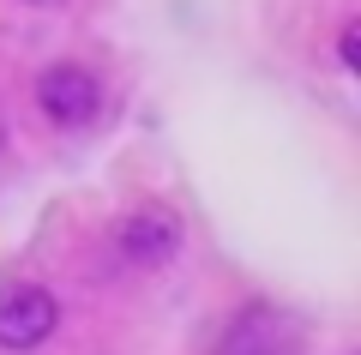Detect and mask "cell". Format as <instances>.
I'll list each match as a JSON object with an SVG mask.
<instances>
[{"mask_svg": "<svg viewBox=\"0 0 361 355\" xmlns=\"http://www.w3.org/2000/svg\"><path fill=\"white\" fill-rule=\"evenodd\" d=\"M37 109L49 127L61 133H85L103 114V78L90 73L85 61H54L37 73Z\"/></svg>", "mask_w": 361, "mask_h": 355, "instance_id": "1", "label": "cell"}, {"mask_svg": "<svg viewBox=\"0 0 361 355\" xmlns=\"http://www.w3.org/2000/svg\"><path fill=\"white\" fill-rule=\"evenodd\" d=\"M211 355H301V313L277 301H247L223 319Z\"/></svg>", "mask_w": 361, "mask_h": 355, "instance_id": "2", "label": "cell"}, {"mask_svg": "<svg viewBox=\"0 0 361 355\" xmlns=\"http://www.w3.org/2000/svg\"><path fill=\"white\" fill-rule=\"evenodd\" d=\"M61 325V301L42 283H0V349H42Z\"/></svg>", "mask_w": 361, "mask_h": 355, "instance_id": "3", "label": "cell"}, {"mask_svg": "<svg viewBox=\"0 0 361 355\" xmlns=\"http://www.w3.org/2000/svg\"><path fill=\"white\" fill-rule=\"evenodd\" d=\"M115 247H121L127 265L157 271V265H169L180 253V217L163 211V205H139V211H127L115 223Z\"/></svg>", "mask_w": 361, "mask_h": 355, "instance_id": "4", "label": "cell"}, {"mask_svg": "<svg viewBox=\"0 0 361 355\" xmlns=\"http://www.w3.org/2000/svg\"><path fill=\"white\" fill-rule=\"evenodd\" d=\"M25 6H61V0H25Z\"/></svg>", "mask_w": 361, "mask_h": 355, "instance_id": "5", "label": "cell"}, {"mask_svg": "<svg viewBox=\"0 0 361 355\" xmlns=\"http://www.w3.org/2000/svg\"><path fill=\"white\" fill-rule=\"evenodd\" d=\"M0 145H6V127H0Z\"/></svg>", "mask_w": 361, "mask_h": 355, "instance_id": "6", "label": "cell"}]
</instances>
